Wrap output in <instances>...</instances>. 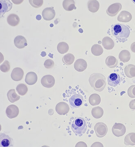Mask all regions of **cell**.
<instances>
[{
  "mask_svg": "<svg viewBox=\"0 0 135 147\" xmlns=\"http://www.w3.org/2000/svg\"><path fill=\"white\" fill-rule=\"evenodd\" d=\"M111 32L119 42H124L130 36V31L129 27L121 24H115L111 27Z\"/></svg>",
  "mask_w": 135,
  "mask_h": 147,
  "instance_id": "6da1fadb",
  "label": "cell"
},
{
  "mask_svg": "<svg viewBox=\"0 0 135 147\" xmlns=\"http://www.w3.org/2000/svg\"><path fill=\"white\" fill-rule=\"evenodd\" d=\"M89 82L92 88L96 91H102L106 86L105 77L100 73L91 74L89 77Z\"/></svg>",
  "mask_w": 135,
  "mask_h": 147,
  "instance_id": "7a4b0ae2",
  "label": "cell"
},
{
  "mask_svg": "<svg viewBox=\"0 0 135 147\" xmlns=\"http://www.w3.org/2000/svg\"><path fill=\"white\" fill-rule=\"evenodd\" d=\"M71 128L75 134L80 136H82L87 130L86 121L83 118L75 117L72 123Z\"/></svg>",
  "mask_w": 135,
  "mask_h": 147,
  "instance_id": "3957f363",
  "label": "cell"
},
{
  "mask_svg": "<svg viewBox=\"0 0 135 147\" xmlns=\"http://www.w3.org/2000/svg\"><path fill=\"white\" fill-rule=\"evenodd\" d=\"M94 130L97 137L102 138L106 135L108 132V127L106 124L104 123L99 122L95 125Z\"/></svg>",
  "mask_w": 135,
  "mask_h": 147,
  "instance_id": "277c9868",
  "label": "cell"
},
{
  "mask_svg": "<svg viewBox=\"0 0 135 147\" xmlns=\"http://www.w3.org/2000/svg\"><path fill=\"white\" fill-rule=\"evenodd\" d=\"M70 104L74 108H78L83 104V96L79 94H74L69 98Z\"/></svg>",
  "mask_w": 135,
  "mask_h": 147,
  "instance_id": "5b68a950",
  "label": "cell"
},
{
  "mask_svg": "<svg viewBox=\"0 0 135 147\" xmlns=\"http://www.w3.org/2000/svg\"><path fill=\"white\" fill-rule=\"evenodd\" d=\"M113 134L117 137H120L123 136L126 131V127L122 123L115 124L112 128Z\"/></svg>",
  "mask_w": 135,
  "mask_h": 147,
  "instance_id": "8992f818",
  "label": "cell"
},
{
  "mask_svg": "<svg viewBox=\"0 0 135 147\" xmlns=\"http://www.w3.org/2000/svg\"><path fill=\"white\" fill-rule=\"evenodd\" d=\"M122 5L120 3H115L109 7L107 10V13L109 16H116L122 9Z\"/></svg>",
  "mask_w": 135,
  "mask_h": 147,
  "instance_id": "52a82bcc",
  "label": "cell"
},
{
  "mask_svg": "<svg viewBox=\"0 0 135 147\" xmlns=\"http://www.w3.org/2000/svg\"><path fill=\"white\" fill-rule=\"evenodd\" d=\"M41 82L43 87L47 88H51L54 86L55 85V78L52 75H45L42 78Z\"/></svg>",
  "mask_w": 135,
  "mask_h": 147,
  "instance_id": "ba28073f",
  "label": "cell"
},
{
  "mask_svg": "<svg viewBox=\"0 0 135 147\" xmlns=\"http://www.w3.org/2000/svg\"><path fill=\"white\" fill-rule=\"evenodd\" d=\"M13 146V139L12 138L5 134L1 133L0 135V147H10Z\"/></svg>",
  "mask_w": 135,
  "mask_h": 147,
  "instance_id": "9c48e42d",
  "label": "cell"
},
{
  "mask_svg": "<svg viewBox=\"0 0 135 147\" xmlns=\"http://www.w3.org/2000/svg\"><path fill=\"white\" fill-rule=\"evenodd\" d=\"M55 110L59 115H63L69 113L70 110V107L67 103L64 102H59L56 105Z\"/></svg>",
  "mask_w": 135,
  "mask_h": 147,
  "instance_id": "30bf717a",
  "label": "cell"
},
{
  "mask_svg": "<svg viewBox=\"0 0 135 147\" xmlns=\"http://www.w3.org/2000/svg\"><path fill=\"white\" fill-rule=\"evenodd\" d=\"M19 113V109L16 105H9L6 110V114L9 119L16 117L18 116Z\"/></svg>",
  "mask_w": 135,
  "mask_h": 147,
  "instance_id": "8fae6325",
  "label": "cell"
},
{
  "mask_svg": "<svg viewBox=\"0 0 135 147\" xmlns=\"http://www.w3.org/2000/svg\"><path fill=\"white\" fill-rule=\"evenodd\" d=\"M121 82V78L119 74L117 73L111 74L108 77V85L111 86H117Z\"/></svg>",
  "mask_w": 135,
  "mask_h": 147,
  "instance_id": "7c38bea8",
  "label": "cell"
},
{
  "mask_svg": "<svg viewBox=\"0 0 135 147\" xmlns=\"http://www.w3.org/2000/svg\"><path fill=\"white\" fill-rule=\"evenodd\" d=\"M24 74V70L22 69L20 67H16L12 70L11 77L13 81L18 82L23 79Z\"/></svg>",
  "mask_w": 135,
  "mask_h": 147,
  "instance_id": "4fadbf2b",
  "label": "cell"
},
{
  "mask_svg": "<svg viewBox=\"0 0 135 147\" xmlns=\"http://www.w3.org/2000/svg\"><path fill=\"white\" fill-rule=\"evenodd\" d=\"M42 15L45 21H50L55 18V11L52 7H47L43 11Z\"/></svg>",
  "mask_w": 135,
  "mask_h": 147,
  "instance_id": "5bb4252c",
  "label": "cell"
},
{
  "mask_svg": "<svg viewBox=\"0 0 135 147\" xmlns=\"http://www.w3.org/2000/svg\"><path fill=\"white\" fill-rule=\"evenodd\" d=\"M1 4V9H0V14L1 17L6 12H8L12 9V3L9 1L5 0V1H0Z\"/></svg>",
  "mask_w": 135,
  "mask_h": 147,
  "instance_id": "9a60e30c",
  "label": "cell"
},
{
  "mask_svg": "<svg viewBox=\"0 0 135 147\" xmlns=\"http://www.w3.org/2000/svg\"><path fill=\"white\" fill-rule=\"evenodd\" d=\"M14 44L18 49H22L28 45L26 38L24 36L20 35L16 36L14 38Z\"/></svg>",
  "mask_w": 135,
  "mask_h": 147,
  "instance_id": "2e32d148",
  "label": "cell"
},
{
  "mask_svg": "<svg viewBox=\"0 0 135 147\" xmlns=\"http://www.w3.org/2000/svg\"><path fill=\"white\" fill-rule=\"evenodd\" d=\"M74 66L76 70L79 72H82L87 68V62L83 59H78L76 61Z\"/></svg>",
  "mask_w": 135,
  "mask_h": 147,
  "instance_id": "e0dca14e",
  "label": "cell"
},
{
  "mask_svg": "<svg viewBox=\"0 0 135 147\" xmlns=\"http://www.w3.org/2000/svg\"><path fill=\"white\" fill-rule=\"evenodd\" d=\"M38 77L36 74L33 71H30L26 74L25 82L30 86L34 85L37 81Z\"/></svg>",
  "mask_w": 135,
  "mask_h": 147,
  "instance_id": "ac0fdd59",
  "label": "cell"
},
{
  "mask_svg": "<svg viewBox=\"0 0 135 147\" xmlns=\"http://www.w3.org/2000/svg\"><path fill=\"white\" fill-rule=\"evenodd\" d=\"M132 18L131 13L127 11H121L117 17V20L119 22L127 23L131 21Z\"/></svg>",
  "mask_w": 135,
  "mask_h": 147,
  "instance_id": "d6986e66",
  "label": "cell"
},
{
  "mask_svg": "<svg viewBox=\"0 0 135 147\" xmlns=\"http://www.w3.org/2000/svg\"><path fill=\"white\" fill-rule=\"evenodd\" d=\"M7 23L11 26H16L20 23V18L18 15L14 13L9 14L7 18Z\"/></svg>",
  "mask_w": 135,
  "mask_h": 147,
  "instance_id": "ffe728a7",
  "label": "cell"
},
{
  "mask_svg": "<svg viewBox=\"0 0 135 147\" xmlns=\"http://www.w3.org/2000/svg\"><path fill=\"white\" fill-rule=\"evenodd\" d=\"M102 45L107 50H112L114 47V42L111 38L109 36L104 37L102 40Z\"/></svg>",
  "mask_w": 135,
  "mask_h": 147,
  "instance_id": "44dd1931",
  "label": "cell"
},
{
  "mask_svg": "<svg viewBox=\"0 0 135 147\" xmlns=\"http://www.w3.org/2000/svg\"><path fill=\"white\" fill-rule=\"evenodd\" d=\"M100 8V3L96 0H91L88 2V10L92 13H95L98 11Z\"/></svg>",
  "mask_w": 135,
  "mask_h": 147,
  "instance_id": "7402d4cb",
  "label": "cell"
},
{
  "mask_svg": "<svg viewBox=\"0 0 135 147\" xmlns=\"http://www.w3.org/2000/svg\"><path fill=\"white\" fill-rule=\"evenodd\" d=\"M125 75L128 78L135 77V65H128L125 67L124 69Z\"/></svg>",
  "mask_w": 135,
  "mask_h": 147,
  "instance_id": "603a6c76",
  "label": "cell"
},
{
  "mask_svg": "<svg viewBox=\"0 0 135 147\" xmlns=\"http://www.w3.org/2000/svg\"><path fill=\"white\" fill-rule=\"evenodd\" d=\"M63 7L67 11H71L76 9L75 2L73 0H65L63 2Z\"/></svg>",
  "mask_w": 135,
  "mask_h": 147,
  "instance_id": "cb8c5ba5",
  "label": "cell"
},
{
  "mask_svg": "<svg viewBox=\"0 0 135 147\" xmlns=\"http://www.w3.org/2000/svg\"><path fill=\"white\" fill-rule=\"evenodd\" d=\"M106 64L110 68H113L116 67L118 64V61L116 58L112 56H109L106 59Z\"/></svg>",
  "mask_w": 135,
  "mask_h": 147,
  "instance_id": "d4e9b609",
  "label": "cell"
},
{
  "mask_svg": "<svg viewBox=\"0 0 135 147\" xmlns=\"http://www.w3.org/2000/svg\"><path fill=\"white\" fill-rule=\"evenodd\" d=\"M131 54L127 50H123L120 52L119 55V59L121 62L127 63L130 61L131 59Z\"/></svg>",
  "mask_w": 135,
  "mask_h": 147,
  "instance_id": "484cf974",
  "label": "cell"
},
{
  "mask_svg": "<svg viewBox=\"0 0 135 147\" xmlns=\"http://www.w3.org/2000/svg\"><path fill=\"white\" fill-rule=\"evenodd\" d=\"M7 96L8 100L12 103L18 101L20 98V96L16 94V91L14 89L9 90L7 92Z\"/></svg>",
  "mask_w": 135,
  "mask_h": 147,
  "instance_id": "4316f807",
  "label": "cell"
},
{
  "mask_svg": "<svg viewBox=\"0 0 135 147\" xmlns=\"http://www.w3.org/2000/svg\"><path fill=\"white\" fill-rule=\"evenodd\" d=\"M124 144L127 146H134L135 145V133L132 132L125 137Z\"/></svg>",
  "mask_w": 135,
  "mask_h": 147,
  "instance_id": "83f0119b",
  "label": "cell"
},
{
  "mask_svg": "<svg viewBox=\"0 0 135 147\" xmlns=\"http://www.w3.org/2000/svg\"><path fill=\"white\" fill-rule=\"evenodd\" d=\"M89 102L92 106L98 105L101 102V97L97 94H93L89 98Z\"/></svg>",
  "mask_w": 135,
  "mask_h": 147,
  "instance_id": "f1b7e54d",
  "label": "cell"
},
{
  "mask_svg": "<svg viewBox=\"0 0 135 147\" xmlns=\"http://www.w3.org/2000/svg\"><path fill=\"white\" fill-rule=\"evenodd\" d=\"M91 114L94 118L96 119H100L103 115L104 110L101 107H94L91 111Z\"/></svg>",
  "mask_w": 135,
  "mask_h": 147,
  "instance_id": "f546056e",
  "label": "cell"
},
{
  "mask_svg": "<svg viewBox=\"0 0 135 147\" xmlns=\"http://www.w3.org/2000/svg\"><path fill=\"white\" fill-rule=\"evenodd\" d=\"M69 45L66 42H60L58 43L57 46V51L60 54H64L67 53L69 50Z\"/></svg>",
  "mask_w": 135,
  "mask_h": 147,
  "instance_id": "4dcf8cb0",
  "label": "cell"
},
{
  "mask_svg": "<svg viewBox=\"0 0 135 147\" xmlns=\"http://www.w3.org/2000/svg\"><path fill=\"white\" fill-rule=\"evenodd\" d=\"M91 51L92 54L95 56H99L103 54L104 50L100 45L95 44L91 47Z\"/></svg>",
  "mask_w": 135,
  "mask_h": 147,
  "instance_id": "1f68e13d",
  "label": "cell"
},
{
  "mask_svg": "<svg viewBox=\"0 0 135 147\" xmlns=\"http://www.w3.org/2000/svg\"><path fill=\"white\" fill-rule=\"evenodd\" d=\"M75 56L71 53L66 54L62 58V61L66 65H70L73 63L75 61Z\"/></svg>",
  "mask_w": 135,
  "mask_h": 147,
  "instance_id": "d6a6232c",
  "label": "cell"
},
{
  "mask_svg": "<svg viewBox=\"0 0 135 147\" xmlns=\"http://www.w3.org/2000/svg\"><path fill=\"white\" fill-rule=\"evenodd\" d=\"M17 92L21 96H24L28 91V87L25 84H18L16 88Z\"/></svg>",
  "mask_w": 135,
  "mask_h": 147,
  "instance_id": "836d02e7",
  "label": "cell"
},
{
  "mask_svg": "<svg viewBox=\"0 0 135 147\" xmlns=\"http://www.w3.org/2000/svg\"><path fill=\"white\" fill-rule=\"evenodd\" d=\"M10 64L8 61H5L1 65L0 69L3 72H7L10 70Z\"/></svg>",
  "mask_w": 135,
  "mask_h": 147,
  "instance_id": "e575fe53",
  "label": "cell"
},
{
  "mask_svg": "<svg viewBox=\"0 0 135 147\" xmlns=\"http://www.w3.org/2000/svg\"><path fill=\"white\" fill-rule=\"evenodd\" d=\"M29 1L33 7L36 8L41 7L43 3V0H29Z\"/></svg>",
  "mask_w": 135,
  "mask_h": 147,
  "instance_id": "d590c367",
  "label": "cell"
},
{
  "mask_svg": "<svg viewBox=\"0 0 135 147\" xmlns=\"http://www.w3.org/2000/svg\"><path fill=\"white\" fill-rule=\"evenodd\" d=\"M127 94L130 97L132 98H135V85H132L129 88Z\"/></svg>",
  "mask_w": 135,
  "mask_h": 147,
  "instance_id": "8d00e7d4",
  "label": "cell"
},
{
  "mask_svg": "<svg viewBox=\"0 0 135 147\" xmlns=\"http://www.w3.org/2000/svg\"><path fill=\"white\" fill-rule=\"evenodd\" d=\"M55 65L54 61L51 59H47L45 61L44 65L45 67L47 69L52 68Z\"/></svg>",
  "mask_w": 135,
  "mask_h": 147,
  "instance_id": "74e56055",
  "label": "cell"
},
{
  "mask_svg": "<svg viewBox=\"0 0 135 147\" xmlns=\"http://www.w3.org/2000/svg\"><path fill=\"white\" fill-rule=\"evenodd\" d=\"M129 106L130 108L132 110H135V99L130 101Z\"/></svg>",
  "mask_w": 135,
  "mask_h": 147,
  "instance_id": "f35d334b",
  "label": "cell"
},
{
  "mask_svg": "<svg viewBox=\"0 0 135 147\" xmlns=\"http://www.w3.org/2000/svg\"><path fill=\"white\" fill-rule=\"evenodd\" d=\"M131 50L133 53H135V42H133L131 45Z\"/></svg>",
  "mask_w": 135,
  "mask_h": 147,
  "instance_id": "ab89813d",
  "label": "cell"
},
{
  "mask_svg": "<svg viewBox=\"0 0 135 147\" xmlns=\"http://www.w3.org/2000/svg\"><path fill=\"white\" fill-rule=\"evenodd\" d=\"M36 19L37 20H40L41 19V16L40 15H38L36 16Z\"/></svg>",
  "mask_w": 135,
  "mask_h": 147,
  "instance_id": "60d3db41",
  "label": "cell"
},
{
  "mask_svg": "<svg viewBox=\"0 0 135 147\" xmlns=\"http://www.w3.org/2000/svg\"><path fill=\"white\" fill-rule=\"evenodd\" d=\"M132 2L133 3H135V1H132Z\"/></svg>",
  "mask_w": 135,
  "mask_h": 147,
  "instance_id": "b9f144b4",
  "label": "cell"
},
{
  "mask_svg": "<svg viewBox=\"0 0 135 147\" xmlns=\"http://www.w3.org/2000/svg\"><path fill=\"white\" fill-rule=\"evenodd\" d=\"M51 27L53 26V24H51Z\"/></svg>",
  "mask_w": 135,
  "mask_h": 147,
  "instance_id": "7bdbcfd3",
  "label": "cell"
}]
</instances>
